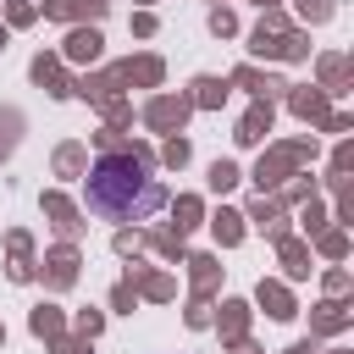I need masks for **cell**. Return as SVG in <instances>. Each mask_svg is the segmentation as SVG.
<instances>
[{"mask_svg":"<svg viewBox=\"0 0 354 354\" xmlns=\"http://www.w3.org/2000/svg\"><path fill=\"white\" fill-rule=\"evenodd\" d=\"M88 210L100 221H144L149 210H160V183L149 177V160L100 155L88 171Z\"/></svg>","mask_w":354,"mask_h":354,"instance_id":"cell-1","label":"cell"}]
</instances>
